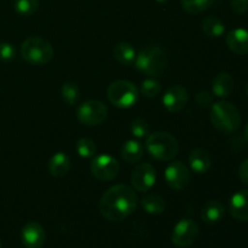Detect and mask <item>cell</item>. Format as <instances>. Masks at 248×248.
Returning <instances> with one entry per match:
<instances>
[{"mask_svg":"<svg viewBox=\"0 0 248 248\" xmlns=\"http://www.w3.org/2000/svg\"><path fill=\"white\" fill-rule=\"evenodd\" d=\"M138 199L131 186L116 184L110 186L99 200V212L110 222H121L137 208Z\"/></svg>","mask_w":248,"mask_h":248,"instance_id":"cell-1","label":"cell"},{"mask_svg":"<svg viewBox=\"0 0 248 248\" xmlns=\"http://www.w3.org/2000/svg\"><path fill=\"white\" fill-rule=\"evenodd\" d=\"M211 124L223 133L236 132L241 126V115L236 107L227 101L213 103L210 113Z\"/></svg>","mask_w":248,"mask_h":248,"instance_id":"cell-2","label":"cell"},{"mask_svg":"<svg viewBox=\"0 0 248 248\" xmlns=\"http://www.w3.org/2000/svg\"><path fill=\"white\" fill-rule=\"evenodd\" d=\"M145 148L154 159L159 161H170L178 154L179 144L171 133L157 131L148 136Z\"/></svg>","mask_w":248,"mask_h":248,"instance_id":"cell-3","label":"cell"},{"mask_svg":"<svg viewBox=\"0 0 248 248\" xmlns=\"http://www.w3.org/2000/svg\"><path fill=\"white\" fill-rule=\"evenodd\" d=\"M21 57L29 64H46L53 58L55 51L50 41L40 36H31L21 45Z\"/></svg>","mask_w":248,"mask_h":248,"instance_id":"cell-4","label":"cell"},{"mask_svg":"<svg viewBox=\"0 0 248 248\" xmlns=\"http://www.w3.org/2000/svg\"><path fill=\"white\" fill-rule=\"evenodd\" d=\"M167 55L159 46H147L136 56L135 64L138 70L150 77L162 74L167 68Z\"/></svg>","mask_w":248,"mask_h":248,"instance_id":"cell-5","label":"cell"},{"mask_svg":"<svg viewBox=\"0 0 248 248\" xmlns=\"http://www.w3.org/2000/svg\"><path fill=\"white\" fill-rule=\"evenodd\" d=\"M109 102L121 109H127L135 106L140 97L137 86L128 80H116L109 85L107 90Z\"/></svg>","mask_w":248,"mask_h":248,"instance_id":"cell-6","label":"cell"},{"mask_svg":"<svg viewBox=\"0 0 248 248\" xmlns=\"http://www.w3.org/2000/svg\"><path fill=\"white\" fill-rule=\"evenodd\" d=\"M108 115V108L97 99H90L79 106L77 110L78 120L86 126H96L103 123Z\"/></svg>","mask_w":248,"mask_h":248,"instance_id":"cell-7","label":"cell"},{"mask_svg":"<svg viewBox=\"0 0 248 248\" xmlns=\"http://www.w3.org/2000/svg\"><path fill=\"white\" fill-rule=\"evenodd\" d=\"M120 172V165L115 157L102 154L94 157L91 162V173L101 182H109L116 178Z\"/></svg>","mask_w":248,"mask_h":248,"instance_id":"cell-8","label":"cell"},{"mask_svg":"<svg viewBox=\"0 0 248 248\" xmlns=\"http://www.w3.org/2000/svg\"><path fill=\"white\" fill-rule=\"evenodd\" d=\"M199 234H200V228L198 223L191 219H182L173 228L171 240L174 246L188 247L198 240Z\"/></svg>","mask_w":248,"mask_h":248,"instance_id":"cell-9","label":"cell"},{"mask_svg":"<svg viewBox=\"0 0 248 248\" xmlns=\"http://www.w3.org/2000/svg\"><path fill=\"white\" fill-rule=\"evenodd\" d=\"M190 170L181 161L171 162L165 170V181L170 188L183 190L190 183Z\"/></svg>","mask_w":248,"mask_h":248,"instance_id":"cell-10","label":"cell"},{"mask_svg":"<svg viewBox=\"0 0 248 248\" xmlns=\"http://www.w3.org/2000/svg\"><path fill=\"white\" fill-rule=\"evenodd\" d=\"M156 182V172L150 164H140L131 173V184L133 189L140 193H147Z\"/></svg>","mask_w":248,"mask_h":248,"instance_id":"cell-11","label":"cell"},{"mask_svg":"<svg viewBox=\"0 0 248 248\" xmlns=\"http://www.w3.org/2000/svg\"><path fill=\"white\" fill-rule=\"evenodd\" d=\"M188 91L181 85H172L162 96L165 108L171 113H178L188 103Z\"/></svg>","mask_w":248,"mask_h":248,"instance_id":"cell-12","label":"cell"},{"mask_svg":"<svg viewBox=\"0 0 248 248\" xmlns=\"http://www.w3.org/2000/svg\"><path fill=\"white\" fill-rule=\"evenodd\" d=\"M22 244L26 248H41L46 241L44 228L36 222H29L22 228Z\"/></svg>","mask_w":248,"mask_h":248,"instance_id":"cell-13","label":"cell"},{"mask_svg":"<svg viewBox=\"0 0 248 248\" xmlns=\"http://www.w3.org/2000/svg\"><path fill=\"white\" fill-rule=\"evenodd\" d=\"M229 211L235 219L240 222H248V189L237 191L232 196Z\"/></svg>","mask_w":248,"mask_h":248,"instance_id":"cell-14","label":"cell"},{"mask_svg":"<svg viewBox=\"0 0 248 248\" xmlns=\"http://www.w3.org/2000/svg\"><path fill=\"white\" fill-rule=\"evenodd\" d=\"M189 166L195 173L202 174L206 173L211 169L212 160H211L210 153L203 148H195L189 153L188 156Z\"/></svg>","mask_w":248,"mask_h":248,"instance_id":"cell-15","label":"cell"},{"mask_svg":"<svg viewBox=\"0 0 248 248\" xmlns=\"http://www.w3.org/2000/svg\"><path fill=\"white\" fill-rule=\"evenodd\" d=\"M227 45L236 55L248 53V31L245 28H235L227 36Z\"/></svg>","mask_w":248,"mask_h":248,"instance_id":"cell-16","label":"cell"},{"mask_svg":"<svg viewBox=\"0 0 248 248\" xmlns=\"http://www.w3.org/2000/svg\"><path fill=\"white\" fill-rule=\"evenodd\" d=\"M234 91V79L227 72H222L213 79L212 92L216 97L227 98Z\"/></svg>","mask_w":248,"mask_h":248,"instance_id":"cell-17","label":"cell"},{"mask_svg":"<svg viewBox=\"0 0 248 248\" xmlns=\"http://www.w3.org/2000/svg\"><path fill=\"white\" fill-rule=\"evenodd\" d=\"M70 159L67 154L63 152L56 153L50 159L47 164L48 172L53 177H63L69 172L70 170Z\"/></svg>","mask_w":248,"mask_h":248,"instance_id":"cell-18","label":"cell"},{"mask_svg":"<svg viewBox=\"0 0 248 248\" xmlns=\"http://www.w3.org/2000/svg\"><path fill=\"white\" fill-rule=\"evenodd\" d=\"M225 212L224 205L218 200H211L206 203L201 210V218L205 223L208 224H215L219 222L223 218Z\"/></svg>","mask_w":248,"mask_h":248,"instance_id":"cell-19","label":"cell"},{"mask_svg":"<svg viewBox=\"0 0 248 248\" xmlns=\"http://www.w3.org/2000/svg\"><path fill=\"white\" fill-rule=\"evenodd\" d=\"M143 153H144V148L140 144V142L136 140H126L120 150L121 157L127 164H136L140 161L143 156Z\"/></svg>","mask_w":248,"mask_h":248,"instance_id":"cell-20","label":"cell"},{"mask_svg":"<svg viewBox=\"0 0 248 248\" xmlns=\"http://www.w3.org/2000/svg\"><path fill=\"white\" fill-rule=\"evenodd\" d=\"M113 56L120 64L131 65L136 61V51L128 43H118L113 48Z\"/></svg>","mask_w":248,"mask_h":248,"instance_id":"cell-21","label":"cell"},{"mask_svg":"<svg viewBox=\"0 0 248 248\" xmlns=\"http://www.w3.org/2000/svg\"><path fill=\"white\" fill-rule=\"evenodd\" d=\"M202 31L210 38H219L224 34L225 24L219 17L217 16H208L201 23Z\"/></svg>","mask_w":248,"mask_h":248,"instance_id":"cell-22","label":"cell"},{"mask_svg":"<svg viewBox=\"0 0 248 248\" xmlns=\"http://www.w3.org/2000/svg\"><path fill=\"white\" fill-rule=\"evenodd\" d=\"M140 205L149 215H161L166 210V201L159 195H148L142 199Z\"/></svg>","mask_w":248,"mask_h":248,"instance_id":"cell-23","label":"cell"},{"mask_svg":"<svg viewBox=\"0 0 248 248\" xmlns=\"http://www.w3.org/2000/svg\"><path fill=\"white\" fill-rule=\"evenodd\" d=\"M215 0H181L182 7L189 14H200L211 7Z\"/></svg>","mask_w":248,"mask_h":248,"instance_id":"cell-24","label":"cell"},{"mask_svg":"<svg viewBox=\"0 0 248 248\" xmlns=\"http://www.w3.org/2000/svg\"><path fill=\"white\" fill-rule=\"evenodd\" d=\"M63 101L69 106H74L80 97V90L75 82H65L61 90Z\"/></svg>","mask_w":248,"mask_h":248,"instance_id":"cell-25","label":"cell"},{"mask_svg":"<svg viewBox=\"0 0 248 248\" xmlns=\"http://www.w3.org/2000/svg\"><path fill=\"white\" fill-rule=\"evenodd\" d=\"M38 7L39 0H15V11L21 16H31Z\"/></svg>","mask_w":248,"mask_h":248,"instance_id":"cell-26","label":"cell"},{"mask_svg":"<svg viewBox=\"0 0 248 248\" xmlns=\"http://www.w3.org/2000/svg\"><path fill=\"white\" fill-rule=\"evenodd\" d=\"M96 144L90 138H80L77 142V152L81 157H92L96 154Z\"/></svg>","mask_w":248,"mask_h":248,"instance_id":"cell-27","label":"cell"},{"mask_svg":"<svg viewBox=\"0 0 248 248\" xmlns=\"http://www.w3.org/2000/svg\"><path fill=\"white\" fill-rule=\"evenodd\" d=\"M140 91L142 94L147 98H153V97L157 96L161 91V85L157 80H155L154 78H148L144 81L142 82V86H140Z\"/></svg>","mask_w":248,"mask_h":248,"instance_id":"cell-28","label":"cell"},{"mask_svg":"<svg viewBox=\"0 0 248 248\" xmlns=\"http://www.w3.org/2000/svg\"><path fill=\"white\" fill-rule=\"evenodd\" d=\"M130 131L136 138H145L149 136L150 132L149 124L145 120H143V119H135L131 123Z\"/></svg>","mask_w":248,"mask_h":248,"instance_id":"cell-29","label":"cell"},{"mask_svg":"<svg viewBox=\"0 0 248 248\" xmlns=\"http://www.w3.org/2000/svg\"><path fill=\"white\" fill-rule=\"evenodd\" d=\"M16 56V48L9 43H0V61L1 62H10Z\"/></svg>","mask_w":248,"mask_h":248,"instance_id":"cell-30","label":"cell"},{"mask_svg":"<svg viewBox=\"0 0 248 248\" xmlns=\"http://www.w3.org/2000/svg\"><path fill=\"white\" fill-rule=\"evenodd\" d=\"M196 103L202 108H211L213 104V98L207 91H200L196 94Z\"/></svg>","mask_w":248,"mask_h":248,"instance_id":"cell-31","label":"cell"},{"mask_svg":"<svg viewBox=\"0 0 248 248\" xmlns=\"http://www.w3.org/2000/svg\"><path fill=\"white\" fill-rule=\"evenodd\" d=\"M230 6L236 14H245L248 10V0H230Z\"/></svg>","mask_w":248,"mask_h":248,"instance_id":"cell-32","label":"cell"},{"mask_svg":"<svg viewBox=\"0 0 248 248\" xmlns=\"http://www.w3.org/2000/svg\"><path fill=\"white\" fill-rule=\"evenodd\" d=\"M239 177L240 179H241L242 183L248 186V159H245L244 161L240 164Z\"/></svg>","mask_w":248,"mask_h":248,"instance_id":"cell-33","label":"cell"},{"mask_svg":"<svg viewBox=\"0 0 248 248\" xmlns=\"http://www.w3.org/2000/svg\"><path fill=\"white\" fill-rule=\"evenodd\" d=\"M245 138H246V140L248 142V123L246 124V126H245Z\"/></svg>","mask_w":248,"mask_h":248,"instance_id":"cell-34","label":"cell"},{"mask_svg":"<svg viewBox=\"0 0 248 248\" xmlns=\"http://www.w3.org/2000/svg\"><path fill=\"white\" fill-rule=\"evenodd\" d=\"M157 2H160V4H164V2H166V1H169V0H156Z\"/></svg>","mask_w":248,"mask_h":248,"instance_id":"cell-35","label":"cell"},{"mask_svg":"<svg viewBox=\"0 0 248 248\" xmlns=\"http://www.w3.org/2000/svg\"><path fill=\"white\" fill-rule=\"evenodd\" d=\"M246 94H247V98H248V84H247V87H246Z\"/></svg>","mask_w":248,"mask_h":248,"instance_id":"cell-36","label":"cell"},{"mask_svg":"<svg viewBox=\"0 0 248 248\" xmlns=\"http://www.w3.org/2000/svg\"><path fill=\"white\" fill-rule=\"evenodd\" d=\"M0 248H1V242H0Z\"/></svg>","mask_w":248,"mask_h":248,"instance_id":"cell-37","label":"cell"}]
</instances>
